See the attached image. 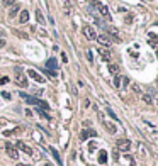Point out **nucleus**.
I'll return each instance as SVG.
<instances>
[{
    "instance_id": "nucleus-17",
    "label": "nucleus",
    "mask_w": 158,
    "mask_h": 166,
    "mask_svg": "<svg viewBox=\"0 0 158 166\" xmlns=\"http://www.w3.org/2000/svg\"><path fill=\"white\" fill-rule=\"evenodd\" d=\"M2 5H3V7H12V5H17V2H16V0H3Z\"/></svg>"
},
{
    "instance_id": "nucleus-8",
    "label": "nucleus",
    "mask_w": 158,
    "mask_h": 166,
    "mask_svg": "<svg viewBox=\"0 0 158 166\" xmlns=\"http://www.w3.org/2000/svg\"><path fill=\"white\" fill-rule=\"evenodd\" d=\"M27 75H29V76H31L34 81H37V83H44V78L37 73L36 70H27Z\"/></svg>"
},
{
    "instance_id": "nucleus-23",
    "label": "nucleus",
    "mask_w": 158,
    "mask_h": 166,
    "mask_svg": "<svg viewBox=\"0 0 158 166\" xmlns=\"http://www.w3.org/2000/svg\"><path fill=\"white\" fill-rule=\"evenodd\" d=\"M61 59H63V63H68V58H66L65 53H61Z\"/></svg>"
},
{
    "instance_id": "nucleus-13",
    "label": "nucleus",
    "mask_w": 158,
    "mask_h": 166,
    "mask_svg": "<svg viewBox=\"0 0 158 166\" xmlns=\"http://www.w3.org/2000/svg\"><path fill=\"white\" fill-rule=\"evenodd\" d=\"M109 71L114 75H119V65H114V63H109Z\"/></svg>"
},
{
    "instance_id": "nucleus-16",
    "label": "nucleus",
    "mask_w": 158,
    "mask_h": 166,
    "mask_svg": "<svg viewBox=\"0 0 158 166\" xmlns=\"http://www.w3.org/2000/svg\"><path fill=\"white\" fill-rule=\"evenodd\" d=\"M56 65H58V63H56V59H54V58L48 59V63H46V66H48V68H51V71H53V68H56Z\"/></svg>"
},
{
    "instance_id": "nucleus-27",
    "label": "nucleus",
    "mask_w": 158,
    "mask_h": 166,
    "mask_svg": "<svg viewBox=\"0 0 158 166\" xmlns=\"http://www.w3.org/2000/svg\"><path fill=\"white\" fill-rule=\"evenodd\" d=\"M157 56H158V51H157Z\"/></svg>"
},
{
    "instance_id": "nucleus-21",
    "label": "nucleus",
    "mask_w": 158,
    "mask_h": 166,
    "mask_svg": "<svg viewBox=\"0 0 158 166\" xmlns=\"http://www.w3.org/2000/svg\"><path fill=\"white\" fill-rule=\"evenodd\" d=\"M143 100H144V102H146V103H151V98H150V97H148V95H144V97H143Z\"/></svg>"
},
{
    "instance_id": "nucleus-7",
    "label": "nucleus",
    "mask_w": 158,
    "mask_h": 166,
    "mask_svg": "<svg viewBox=\"0 0 158 166\" xmlns=\"http://www.w3.org/2000/svg\"><path fill=\"white\" fill-rule=\"evenodd\" d=\"M94 3H95V7L99 9V12H100V14H102V15H104L105 19H109V17H111V12H109V9L105 7L104 3H99V2H94Z\"/></svg>"
},
{
    "instance_id": "nucleus-18",
    "label": "nucleus",
    "mask_w": 158,
    "mask_h": 166,
    "mask_svg": "<svg viewBox=\"0 0 158 166\" xmlns=\"http://www.w3.org/2000/svg\"><path fill=\"white\" fill-rule=\"evenodd\" d=\"M114 85H116V88H121V75L114 76Z\"/></svg>"
},
{
    "instance_id": "nucleus-4",
    "label": "nucleus",
    "mask_w": 158,
    "mask_h": 166,
    "mask_svg": "<svg viewBox=\"0 0 158 166\" xmlns=\"http://www.w3.org/2000/svg\"><path fill=\"white\" fill-rule=\"evenodd\" d=\"M16 83H17L19 87H22V88H26L27 87V80H26V75H22V71L17 68V75H16Z\"/></svg>"
},
{
    "instance_id": "nucleus-1",
    "label": "nucleus",
    "mask_w": 158,
    "mask_h": 166,
    "mask_svg": "<svg viewBox=\"0 0 158 166\" xmlns=\"http://www.w3.org/2000/svg\"><path fill=\"white\" fill-rule=\"evenodd\" d=\"M5 151H7V154L12 158V159H17L19 158V153H17V148L12 144V142H5Z\"/></svg>"
},
{
    "instance_id": "nucleus-25",
    "label": "nucleus",
    "mask_w": 158,
    "mask_h": 166,
    "mask_svg": "<svg viewBox=\"0 0 158 166\" xmlns=\"http://www.w3.org/2000/svg\"><path fill=\"white\" fill-rule=\"evenodd\" d=\"M17 166H33V165H24V163H19Z\"/></svg>"
},
{
    "instance_id": "nucleus-24",
    "label": "nucleus",
    "mask_w": 158,
    "mask_h": 166,
    "mask_svg": "<svg viewBox=\"0 0 158 166\" xmlns=\"http://www.w3.org/2000/svg\"><path fill=\"white\" fill-rule=\"evenodd\" d=\"M2 46H5V41H2V39H0V48H2Z\"/></svg>"
},
{
    "instance_id": "nucleus-26",
    "label": "nucleus",
    "mask_w": 158,
    "mask_h": 166,
    "mask_svg": "<svg viewBox=\"0 0 158 166\" xmlns=\"http://www.w3.org/2000/svg\"><path fill=\"white\" fill-rule=\"evenodd\" d=\"M44 166H53L51 163H44Z\"/></svg>"
},
{
    "instance_id": "nucleus-2",
    "label": "nucleus",
    "mask_w": 158,
    "mask_h": 166,
    "mask_svg": "<svg viewBox=\"0 0 158 166\" xmlns=\"http://www.w3.org/2000/svg\"><path fill=\"white\" fill-rule=\"evenodd\" d=\"M83 34H85L87 39H90V41H97V34H95L94 27H92V26H88V24L83 26Z\"/></svg>"
},
{
    "instance_id": "nucleus-3",
    "label": "nucleus",
    "mask_w": 158,
    "mask_h": 166,
    "mask_svg": "<svg viewBox=\"0 0 158 166\" xmlns=\"http://www.w3.org/2000/svg\"><path fill=\"white\" fill-rule=\"evenodd\" d=\"M116 146H117L119 151H129L131 141H129V139H117V141H116Z\"/></svg>"
},
{
    "instance_id": "nucleus-5",
    "label": "nucleus",
    "mask_w": 158,
    "mask_h": 166,
    "mask_svg": "<svg viewBox=\"0 0 158 166\" xmlns=\"http://www.w3.org/2000/svg\"><path fill=\"white\" fill-rule=\"evenodd\" d=\"M16 148H19L20 151H24V153H26V154H29V156H33V154H34V151L29 148L27 144H24L22 141H17V142H16Z\"/></svg>"
},
{
    "instance_id": "nucleus-9",
    "label": "nucleus",
    "mask_w": 158,
    "mask_h": 166,
    "mask_svg": "<svg viewBox=\"0 0 158 166\" xmlns=\"http://www.w3.org/2000/svg\"><path fill=\"white\" fill-rule=\"evenodd\" d=\"M20 97L27 102V103H33V105H39V100L37 98H34V97H29L27 93H20Z\"/></svg>"
},
{
    "instance_id": "nucleus-15",
    "label": "nucleus",
    "mask_w": 158,
    "mask_h": 166,
    "mask_svg": "<svg viewBox=\"0 0 158 166\" xmlns=\"http://www.w3.org/2000/svg\"><path fill=\"white\" fill-rule=\"evenodd\" d=\"M50 151H51V154H53V156H54V159L58 161V165H61V158H60V154H58V151H56V149H54V148H51V149H50Z\"/></svg>"
},
{
    "instance_id": "nucleus-20",
    "label": "nucleus",
    "mask_w": 158,
    "mask_h": 166,
    "mask_svg": "<svg viewBox=\"0 0 158 166\" xmlns=\"http://www.w3.org/2000/svg\"><path fill=\"white\" fill-rule=\"evenodd\" d=\"M107 112H109V115H111V117H112L114 120H117V117H116V114H114V112L111 110V109H107Z\"/></svg>"
},
{
    "instance_id": "nucleus-6",
    "label": "nucleus",
    "mask_w": 158,
    "mask_h": 166,
    "mask_svg": "<svg viewBox=\"0 0 158 166\" xmlns=\"http://www.w3.org/2000/svg\"><path fill=\"white\" fill-rule=\"evenodd\" d=\"M99 49V54H100V58L104 59V61H111V53H109V48H104V46H100V48H97Z\"/></svg>"
},
{
    "instance_id": "nucleus-10",
    "label": "nucleus",
    "mask_w": 158,
    "mask_h": 166,
    "mask_svg": "<svg viewBox=\"0 0 158 166\" xmlns=\"http://www.w3.org/2000/svg\"><path fill=\"white\" fill-rule=\"evenodd\" d=\"M27 20H29V12H27V10H22L20 15H19V22H20V24H26Z\"/></svg>"
},
{
    "instance_id": "nucleus-19",
    "label": "nucleus",
    "mask_w": 158,
    "mask_h": 166,
    "mask_svg": "<svg viewBox=\"0 0 158 166\" xmlns=\"http://www.w3.org/2000/svg\"><path fill=\"white\" fill-rule=\"evenodd\" d=\"M36 17H37V22H39V24H44V17H43L41 10H36Z\"/></svg>"
},
{
    "instance_id": "nucleus-11",
    "label": "nucleus",
    "mask_w": 158,
    "mask_h": 166,
    "mask_svg": "<svg viewBox=\"0 0 158 166\" xmlns=\"http://www.w3.org/2000/svg\"><path fill=\"white\" fill-rule=\"evenodd\" d=\"M95 136H97V132H95V130H92V129L82 130V139H87V137H95Z\"/></svg>"
},
{
    "instance_id": "nucleus-22",
    "label": "nucleus",
    "mask_w": 158,
    "mask_h": 166,
    "mask_svg": "<svg viewBox=\"0 0 158 166\" xmlns=\"http://www.w3.org/2000/svg\"><path fill=\"white\" fill-rule=\"evenodd\" d=\"M9 81V78L7 76H3V78H0V85H3V83H7Z\"/></svg>"
},
{
    "instance_id": "nucleus-12",
    "label": "nucleus",
    "mask_w": 158,
    "mask_h": 166,
    "mask_svg": "<svg viewBox=\"0 0 158 166\" xmlns=\"http://www.w3.org/2000/svg\"><path fill=\"white\" fill-rule=\"evenodd\" d=\"M99 163H100V165H105V163H107V153H105L104 149L99 151Z\"/></svg>"
},
{
    "instance_id": "nucleus-14",
    "label": "nucleus",
    "mask_w": 158,
    "mask_h": 166,
    "mask_svg": "<svg viewBox=\"0 0 158 166\" xmlns=\"http://www.w3.org/2000/svg\"><path fill=\"white\" fill-rule=\"evenodd\" d=\"M104 127L107 129V132H111V134L116 132V126H112V124H109V122H104Z\"/></svg>"
}]
</instances>
